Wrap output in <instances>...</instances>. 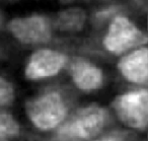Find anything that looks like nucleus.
Returning <instances> with one entry per match:
<instances>
[{
    "label": "nucleus",
    "instance_id": "5",
    "mask_svg": "<svg viewBox=\"0 0 148 141\" xmlns=\"http://www.w3.org/2000/svg\"><path fill=\"white\" fill-rule=\"evenodd\" d=\"M12 34L23 43H43L50 39L48 21L40 17L16 19L9 23Z\"/></svg>",
    "mask_w": 148,
    "mask_h": 141
},
{
    "label": "nucleus",
    "instance_id": "2",
    "mask_svg": "<svg viewBox=\"0 0 148 141\" xmlns=\"http://www.w3.org/2000/svg\"><path fill=\"white\" fill-rule=\"evenodd\" d=\"M27 111L36 126L47 130L54 128L63 120L66 107L58 92H48L29 100Z\"/></svg>",
    "mask_w": 148,
    "mask_h": 141
},
{
    "label": "nucleus",
    "instance_id": "1",
    "mask_svg": "<svg viewBox=\"0 0 148 141\" xmlns=\"http://www.w3.org/2000/svg\"><path fill=\"white\" fill-rule=\"evenodd\" d=\"M107 113L97 106L79 110L64 126L60 128L59 138L64 141H79L97 135L103 129Z\"/></svg>",
    "mask_w": 148,
    "mask_h": 141
},
{
    "label": "nucleus",
    "instance_id": "9",
    "mask_svg": "<svg viewBox=\"0 0 148 141\" xmlns=\"http://www.w3.org/2000/svg\"><path fill=\"white\" fill-rule=\"evenodd\" d=\"M84 23V13L79 9H69L59 17V25L63 30H79Z\"/></svg>",
    "mask_w": 148,
    "mask_h": 141
},
{
    "label": "nucleus",
    "instance_id": "12",
    "mask_svg": "<svg viewBox=\"0 0 148 141\" xmlns=\"http://www.w3.org/2000/svg\"><path fill=\"white\" fill-rule=\"evenodd\" d=\"M97 141H125V135L123 133H112Z\"/></svg>",
    "mask_w": 148,
    "mask_h": 141
},
{
    "label": "nucleus",
    "instance_id": "10",
    "mask_svg": "<svg viewBox=\"0 0 148 141\" xmlns=\"http://www.w3.org/2000/svg\"><path fill=\"white\" fill-rule=\"evenodd\" d=\"M18 125L9 115L0 114V140L12 137L18 133Z\"/></svg>",
    "mask_w": 148,
    "mask_h": 141
},
{
    "label": "nucleus",
    "instance_id": "8",
    "mask_svg": "<svg viewBox=\"0 0 148 141\" xmlns=\"http://www.w3.org/2000/svg\"><path fill=\"white\" fill-rule=\"evenodd\" d=\"M74 82L81 89H95L101 84V70L84 60L74 61L71 66Z\"/></svg>",
    "mask_w": 148,
    "mask_h": 141
},
{
    "label": "nucleus",
    "instance_id": "6",
    "mask_svg": "<svg viewBox=\"0 0 148 141\" xmlns=\"http://www.w3.org/2000/svg\"><path fill=\"white\" fill-rule=\"evenodd\" d=\"M65 63V56L51 50H41L32 56L27 67V77L41 78L55 75Z\"/></svg>",
    "mask_w": 148,
    "mask_h": 141
},
{
    "label": "nucleus",
    "instance_id": "3",
    "mask_svg": "<svg viewBox=\"0 0 148 141\" xmlns=\"http://www.w3.org/2000/svg\"><path fill=\"white\" fill-rule=\"evenodd\" d=\"M118 116L134 128H145L148 117V94L146 89L118 96L113 104Z\"/></svg>",
    "mask_w": 148,
    "mask_h": 141
},
{
    "label": "nucleus",
    "instance_id": "4",
    "mask_svg": "<svg viewBox=\"0 0 148 141\" xmlns=\"http://www.w3.org/2000/svg\"><path fill=\"white\" fill-rule=\"evenodd\" d=\"M146 42V36L133 23L125 17H117L110 27V31L105 39V46L109 51L120 54L129 48L141 45Z\"/></svg>",
    "mask_w": 148,
    "mask_h": 141
},
{
    "label": "nucleus",
    "instance_id": "11",
    "mask_svg": "<svg viewBox=\"0 0 148 141\" xmlns=\"http://www.w3.org/2000/svg\"><path fill=\"white\" fill-rule=\"evenodd\" d=\"M13 90L10 83L0 77V106H5L12 100Z\"/></svg>",
    "mask_w": 148,
    "mask_h": 141
},
{
    "label": "nucleus",
    "instance_id": "7",
    "mask_svg": "<svg viewBox=\"0 0 148 141\" xmlns=\"http://www.w3.org/2000/svg\"><path fill=\"white\" fill-rule=\"evenodd\" d=\"M119 68L128 80L142 83L148 76V51L146 48L137 50L120 61Z\"/></svg>",
    "mask_w": 148,
    "mask_h": 141
}]
</instances>
